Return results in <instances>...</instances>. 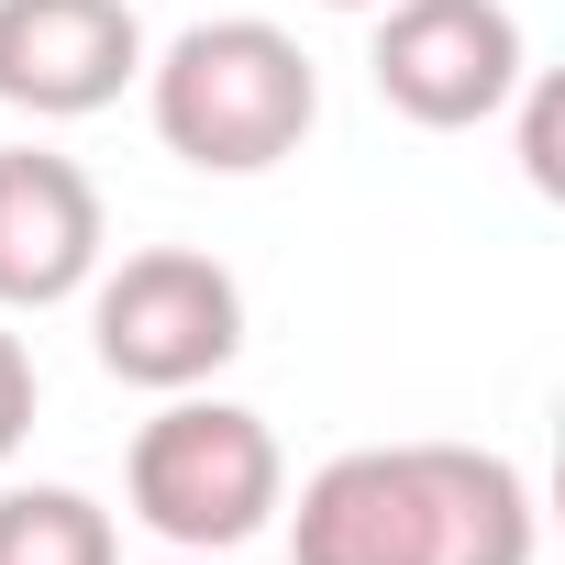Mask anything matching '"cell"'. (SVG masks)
<instances>
[{
  "mask_svg": "<svg viewBox=\"0 0 565 565\" xmlns=\"http://www.w3.org/2000/svg\"><path fill=\"white\" fill-rule=\"evenodd\" d=\"M145 111L156 145L200 178H266L289 167L322 122V67L300 56V34H277L266 12H211L167 45H145Z\"/></svg>",
  "mask_w": 565,
  "mask_h": 565,
  "instance_id": "obj_1",
  "label": "cell"
},
{
  "mask_svg": "<svg viewBox=\"0 0 565 565\" xmlns=\"http://www.w3.org/2000/svg\"><path fill=\"white\" fill-rule=\"evenodd\" d=\"M122 510L167 554H233L289 510V455H277L266 411H244L222 388H178V399H156V422L122 455Z\"/></svg>",
  "mask_w": 565,
  "mask_h": 565,
  "instance_id": "obj_2",
  "label": "cell"
},
{
  "mask_svg": "<svg viewBox=\"0 0 565 565\" xmlns=\"http://www.w3.org/2000/svg\"><path fill=\"white\" fill-rule=\"evenodd\" d=\"M78 300H89V355L145 399L211 388L244 355V277L200 244H134L122 266L100 255V277Z\"/></svg>",
  "mask_w": 565,
  "mask_h": 565,
  "instance_id": "obj_3",
  "label": "cell"
},
{
  "mask_svg": "<svg viewBox=\"0 0 565 565\" xmlns=\"http://www.w3.org/2000/svg\"><path fill=\"white\" fill-rule=\"evenodd\" d=\"M366 78L399 122L422 134H477L521 100L532 45L510 0H377V34H366Z\"/></svg>",
  "mask_w": 565,
  "mask_h": 565,
  "instance_id": "obj_4",
  "label": "cell"
},
{
  "mask_svg": "<svg viewBox=\"0 0 565 565\" xmlns=\"http://www.w3.org/2000/svg\"><path fill=\"white\" fill-rule=\"evenodd\" d=\"M145 78L134 0H0V111L89 122Z\"/></svg>",
  "mask_w": 565,
  "mask_h": 565,
  "instance_id": "obj_5",
  "label": "cell"
},
{
  "mask_svg": "<svg viewBox=\"0 0 565 565\" xmlns=\"http://www.w3.org/2000/svg\"><path fill=\"white\" fill-rule=\"evenodd\" d=\"M289 565H444V510L422 477V444H355L300 477Z\"/></svg>",
  "mask_w": 565,
  "mask_h": 565,
  "instance_id": "obj_6",
  "label": "cell"
},
{
  "mask_svg": "<svg viewBox=\"0 0 565 565\" xmlns=\"http://www.w3.org/2000/svg\"><path fill=\"white\" fill-rule=\"evenodd\" d=\"M111 255L100 178L56 145H0V311H56L78 300Z\"/></svg>",
  "mask_w": 565,
  "mask_h": 565,
  "instance_id": "obj_7",
  "label": "cell"
},
{
  "mask_svg": "<svg viewBox=\"0 0 565 565\" xmlns=\"http://www.w3.org/2000/svg\"><path fill=\"white\" fill-rule=\"evenodd\" d=\"M422 477H433V510H444V565H532L543 510H532V477L499 444H422Z\"/></svg>",
  "mask_w": 565,
  "mask_h": 565,
  "instance_id": "obj_8",
  "label": "cell"
},
{
  "mask_svg": "<svg viewBox=\"0 0 565 565\" xmlns=\"http://www.w3.org/2000/svg\"><path fill=\"white\" fill-rule=\"evenodd\" d=\"M0 565H122V521L67 477L0 488Z\"/></svg>",
  "mask_w": 565,
  "mask_h": 565,
  "instance_id": "obj_9",
  "label": "cell"
},
{
  "mask_svg": "<svg viewBox=\"0 0 565 565\" xmlns=\"http://www.w3.org/2000/svg\"><path fill=\"white\" fill-rule=\"evenodd\" d=\"M34 399H45V377H34V344L12 333V311H0V466L23 455V433H34Z\"/></svg>",
  "mask_w": 565,
  "mask_h": 565,
  "instance_id": "obj_10",
  "label": "cell"
},
{
  "mask_svg": "<svg viewBox=\"0 0 565 565\" xmlns=\"http://www.w3.org/2000/svg\"><path fill=\"white\" fill-rule=\"evenodd\" d=\"M521 178H532L543 200L565 189V156H554V89H543V78H521Z\"/></svg>",
  "mask_w": 565,
  "mask_h": 565,
  "instance_id": "obj_11",
  "label": "cell"
},
{
  "mask_svg": "<svg viewBox=\"0 0 565 565\" xmlns=\"http://www.w3.org/2000/svg\"><path fill=\"white\" fill-rule=\"evenodd\" d=\"M322 12H377V0H322Z\"/></svg>",
  "mask_w": 565,
  "mask_h": 565,
  "instance_id": "obj_12",
  "label": "cell"
},
{
  "mask_svg": "<svg viewBox=\"0 0 565 565\" xmlns=\"http://www.w3.org/2000/svg\"><path fill=\"white\" fill-rule=\"evenodd\" d=\"M167 565H222V554H167Z\"/></svg>",
  "mask_w": 565,
  "mask_h": 565,
  "instance_id": "obj_13",
  "label": "cell"
}]
</instances>
